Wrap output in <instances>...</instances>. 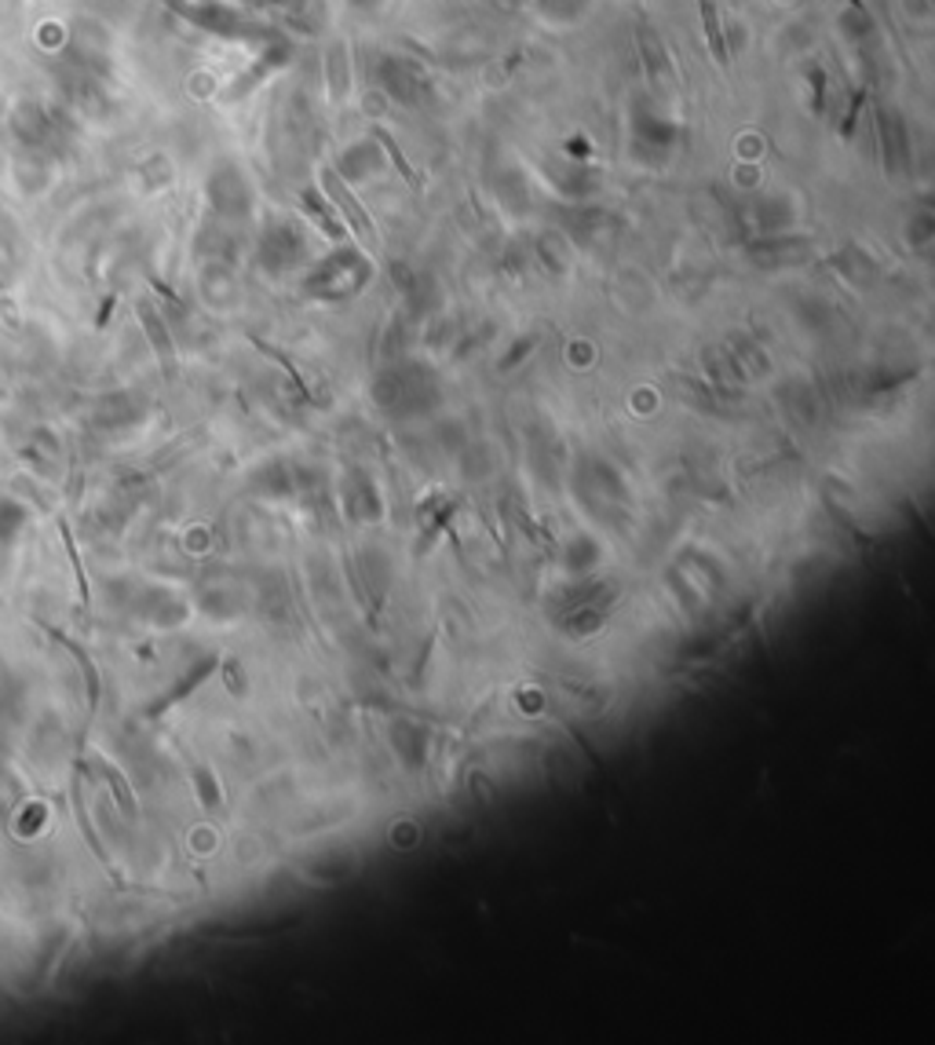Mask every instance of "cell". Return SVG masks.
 I'll return each mask as SVG.
<instances>
[{
	"label": "cell",
	"mask_w": 935,
	"mask_h": 1045,
	"mask_svg": "<svg viewBox=\"0 0 935 1045\" xmlns=\"http://www.w3.org/2000/svg\"><path fill=\"white\" fill-rule=\"evenodd\" d=\"M8 132L19 154H34V158H59L70 151L77 135L74 110L62 103H45V99H19L12 113H8Z\"/></svg>",
	"instance_id": "1"
},
{
	"label": "cell",
	"mask_w": 935,
	"mask_h": 1045,
	"mask_svg": "<svg viewBox=\"0 0 935 1045\" xmlns=\"http://www.w3.org/2000/svg\"><path fill=\"white\" fill-rule=\"evenodd\" d=\"M172 12L183 15L186 23L205 29L223 40H271L275 29L256 23L245 8L227 4V0H172Z\"/></svg>",
	"instance_id": "2"
},
{
	"label": "cell",
	"mask_w": 935,
	"mask_h": 1045,
	"mask_svg": "<svg viewBox=\"0 0 935 1045\" xmlns=\"http://www.w3.org/2000/svg\"><path fill=\"white\" fill-rule=\"evenodd\" d=\"M369 275H373L369 260L362 256L359 249L344 245V249H337V253H329L315 271H311L304 281V292L315 300H348L366 286Z\"/></svg>",
	"instance_id": "3"
},
{
	"label": "cell",
	"mask_w": 935,
	"mask_h": 1045,
	"mask_svg": "<svg viewBox=\"0 0 935 1045\" xmlns=\"http://www.w3.org/2000/svg\"><path fill=\"white\" fill-rule=\"evenodd\" d=\"M377 85L402 107H424L432 99V77L417 59L388 51L377 59Z\"/></svg>",
	"instance_id": "4"
},
{
	"label": "cell",
	"mask_w": 935,
	"mask_h": 1045,
	"mask_svg": "<svg viewBox=\"0 0 935 1045\" xmlns=\"http://www.w3.org/2000/svg\"><path fill=\"white\" fill-rule=\"evenodd\" d=\"M632 40H636V59L651 92L654 96H672V92L680 88V70L677 62H672L669 48H665L661 34L651 26V19L640 15L636 23H632Z\"/></svg>",
	"instance_id": "5"
},
{
	"label": "cell",
	"mask_w": 935,
	"mask_h": 1045,
	"mask_svg": "<svg viewBox=\"0 0 935 1045\" xmlns=\"http://www.w3.org/2000/svg\"><path fill=\"white\" fill-rule=\"evenodd\" d=\"M683 129L672 118H665L651 107V103H636V110H632V146H636V154L643 161H665L672 151H677Z\"/></svg>",
	"instance_id": "6"
},
{
	"label": "cell",
	"mask_w": 935,
	"mask_h": 1045,
	"mask_svg": "<svg viewBox=\"0 0 935 1045\" xmlns=\"http://www.w3.org/2000/svg\"><path fill=\"white\" fill-rule=\"evenodd\" d=\"M205 194H209L212 213L223 219H245L253 213V191L238 165H216L205 180Z\"/></svg>",
	"instance_id": "7"
},
{
	"label": "cell",
	"mask_w": 935,
	"mask_h": 1045,
	"mask_svg": "<svg viewBox=\"0 0 935 1045\" xmlns=\"http://www.w3.org/2000/svg\"><path fill=\"white\" fill-rule=\"evenodd\" d=\"M877 151H881V165H885L888 176H910V169H913L910 124L896 107L877 110Z\"/></svg>",
	"instance_id": "8"
},
{
	"label": "cell",
	"mask_w": 935,
	"mask_h": 1045,
	"mask_svg": "<svg viewBox=\"0 0 935 1045\" xmlns=\"http://www.w3.org/2000/svg\"><path fill=\"white\" fill-rule=\"evenodd\" d=\"M293 56H296V48H293V40H286V37H271L267 40V48H259V56L248 62V67L238 73V81L231 88L223 92V99L227 103H238V99H245V96H253V92L264 85L267 77H275L278 70L282 67H289L293 62Z\"/></svg>",
	"instance_id": "9"
},
{
	"label": "cell",
	"mask_w": 935,
	"mask_h": 1045,
	"mask_svg": "<svg viewBox=\"0 0 935 1045\" xmlns=\"http://www.w3.org/2000/svg\"><path fill=\"white\" fill-rule=\"evenodd\" d=\"M304 249H307L304 235H300L293 224H271L264 235V245H259V260H264L267 271H286L300 264Z\"/></svg>",
	"instance_id": "10"
},
{
	"label": "cell",
	"mask_w": 935,
	"mask_h": 1045,
	"mask_svg": "<svg viewBox=\"0 0 935 1045\" xmlns=\"http://www.w3.org/2000/svg\"><path fill=\"white\" fill-rule=\"evenodd\" d=\"M321 187H326V197L332 202V208H337V213H340V219L355 227V235H359V238H366V242H369V238H373V224H369L366 208L359 205V197L351 194L348 180H340L337 169H326V172H321Z\"/></svg>",
	"instance_id": "11"
},
{
	"label": "cell",
	"mask_w": 935,
	"mask_h": 1045,
	"mask_svg": "<svg viewBox=\"0 0 935 1045\" xmlns=\"http://www.w3.org/2000/svg\"><path fill=\"white\" fill-rule=\"evenodd\" d=\"M699 4V19H702V29H705V45H709V56L716 67H727L731 56H727V34H724V19H720V8H716V0H694Z\"/></svg>",
	"instance_id": "12"
},
{
	"label": "cell",
	"mask_w": 935,
	"mask_h": 1045,
	"mask_svg": "<svg viewBox=\"0 0 935 1045\" xmlns=\"http://www.w3.org/2000/svg\"><path fill=\"white\" fill-rule=\"evenodd\" d=\"M373 169H384V154H380L377 140H366V143L351 146L344 158H340L337 176L340 180H362V176H369Z\"/></svg>",
	"instance_id": "13"
},
{
	"label": "cell",
	"mask_w": 935,
	"mask_h": 1045,
	"mask_svg": "<svg viewBox=\"0 0 935 1045\" xmlns=\"http://www.w3.org/2000/svg\"><path fill=\"white\" fill-rule=\"evenodd\" d=\"M300 205H304V213L311 219H318L321 231H326L329 238H344V219H340V213L332 208L329 197H321L318 187H307V191L300 194Z\"/></svg>",
	"instance_id": "14"
},
{
	"label": "cell",
	"mask_w": 935,
	"mask_h": 1045,
	"mask_svg": "<svg viewBox=\"0 0 935 1045\" xmlns=\"http://www.w3.org/2000/svg\"><path fill=\"white\" fill-rule=\"evenodd\" d=\"M348 92V62H344V45H332L329 51V96L344 99Z\"/></svg>",
	"instance_id": "15"
},
{
	"label": "cell",
	"mask_w": 935,
	"mask_h": 1045,
	"mask_svg": "<svg viewBox=\"0 0 935 1045\" xmlns=\"http://www.w3.org/2000/svg\"><path fill=\"white\" fill-rule=\"evenodd\" d=\"M373 140H377V146H380V151H388V158L394 161V169H399V176H402V180H406V183H413V187H421V176L410 169V161L402 158V151H399V146H394V140H391L388 132H384V129H373Z\"/></svg>",
	"instance_id": "16"
},
{
	"label": "cell",
	"mask_w": 935,
	"mask_h": 1045,
	"mask_svg": "<svg viewBox=\"0 0 935 1045\" xmlns=\"http://www.w3.org/2000/svg\"><path fill=\"white\" fill-rule=\"evenodd\" d=\"M866 103H870V88H866V85H859V88H855V96H851V103H848L845 118H840V135H845V140H851V135H855L859 118H862V107H866Z\"/></svg>",
	"instance_id": "17"
},
{
	"label": "cell",
	"mask_w": 935,
	"mask_h": 1045,
	"mask_svg": "<svg viewBox=\"0 0 935 1045\" xmlns=\"http://www.w3.org/2000/svg\"><path fill=\"white\" fill-rule=\"evenodd\" d=\"M807 88H812V110L826 113V70L823 67L807 70Z\"/></svg>",
	"instance_id": "18"
},
{
	"label": "cell",
	"mask_w": 935,
	"mask_h": 1045,
	"mask_svg": "<svg viewBox=\"0 0 935 1045\" xmlns=\"http://www.w3.org/2000/svg\"><path fill=\"white\" fill-rule=\"evenodd\" d=\"M501 4H519V0H501Z\"/></svg>",
	"instance_id": "19"
}]
</instances>
